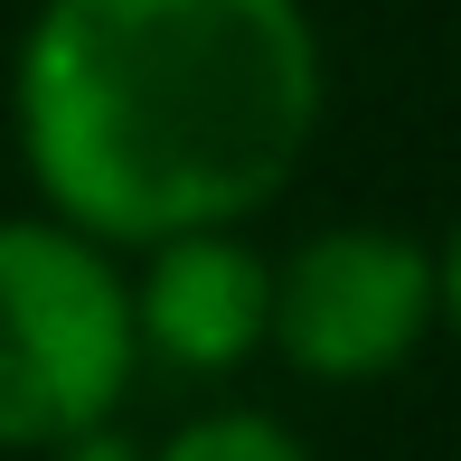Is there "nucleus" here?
<instances>
[{
  "mask_svg": "<svg viewBox=\"0 0 461 461\" xmlns=\"http://www.w3.org/2000/svg\"><path fill=\"white\" fill-rule=\"evenodd\" d=\"M10 122L48 217L95 245L245 226L321 132L302 0H48L19 38Z\"/></svg>",
  "mask_w": 461,
  "mask_h": 461,
  "instance_id": "1",
  "label": "nucleus"
},
{
  "mask_svg": "<svg viewBox=\"0 0 461 461\" xmlns=\"http://www.w3.org/2000/svg\"><path fill=\"white\" fill-rule=\"evenodd\" d=\"M141 367V321L113 245L67 217H0V452L104 433Z\"/></svg>",
  "mask_w": 461,
  "mask_h": 461,
  "instance_id": "2",
  "label": "nucleus"
},
{
  "mask_svg": "<svg viewBox=\"0 0 461 461\" xmlns=\"http://www.w3.org/2000/svg\"><path fill=\"white\" fill-rule=\"evenodd\" d=\"M443 330V255L405 226H321L274 264V348L311 386H376Z\"/></svg>",
  "mask_w": 461,
  "mask_h": 461,
  "instance_id": "3",
  "label": "nucleus"
},
{
  "mask_svg": "<svg viewBox=\"0 0 461 461\" xmlns=\"http://www.w3.org/2000/svg\"><path fill=\"white\" fill-rule=\"evenodd\" d=\"M132 321H141V358L179 376H226L255 348H274V264L236 226L170 236L132 274Z\"/></svg>",
  "mask_w": 461,
  "mask_h": 461,
  "instance_id": "4",
  "label": "nucleus"
},
{
  "mask_svg": "<svg viewBox=\"0 0 461 461\" xmlns=\"http://www.w3.org/2000/svg\"><path fill=\"white\" fill-rule=\"evenodd\" d=\"M151 461H311V452H302V433H292V424L236 405V414H198V424H179Z\"/></svg>",
  "mask_w": 461,
  "mask_h": 461,
  "instance_id": "5",
  "label": "nucleus"
},
{
  "mask_svg": "<svg viewBox=\"0 0 461 461\" xmlns=\"http://www.w3.org/2000/svg\"><path fill=\"white\" fill-rule=\"evenodd\" d=\"M48 461H151V452H132L113 424H104V433H76V443H67V452H48Z\"/></svg>",
  "mask_w": 461,
  "mask_h": 461,
  "instance_id": "6",
  "label": "nucleus"
},
{
  "mask_svg": "<svg viewBox=\"0 0 461 461\" xmlns=\"http://www.w3.org/2000/svg\"><path fill=\"white\" fill-rule=\"evenodd\" d=\"M443 330L461 339V226H452V245H443Z\"/></svg>",
  "mask_w": 461,
  "mask_h": 461,
  "instance_id": "7",
  "label": "nucleus"
}]
</instances>
